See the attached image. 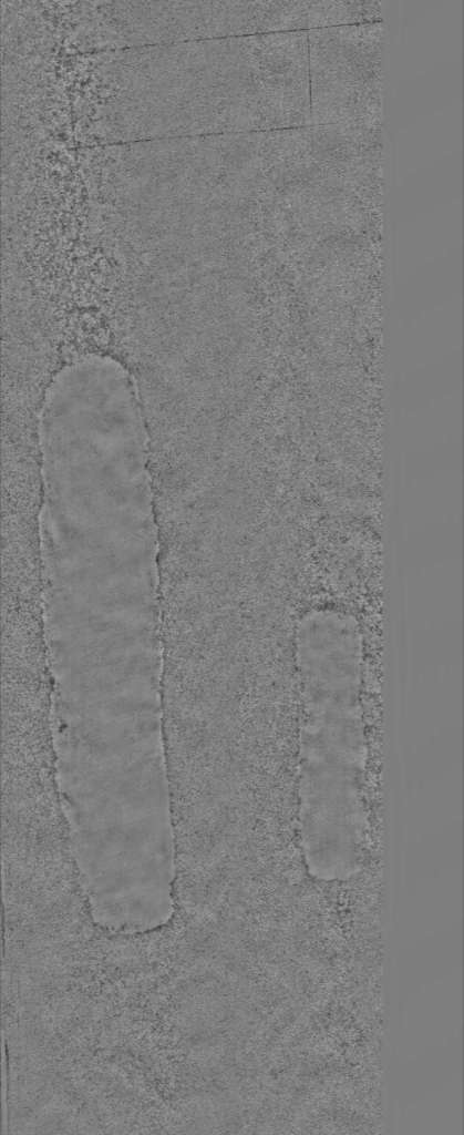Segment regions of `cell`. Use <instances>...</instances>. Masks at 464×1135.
Here are the masks:
<instances>
[{"label":"cell","instance_id":"6da1fadb","mask_svg":"<svg viewBox=\"0 0 464 1135\" xmlns=\"http://www.w3.org/2000/svg\"><path fill=\"white\" fill-rule=\"evenodd\" d=\"M51 687H1V861L7 889L84 891L56 778Z\"/></svg>","mask_w":464,"mask_h":1135},{"label":"cell","instance_id":"7a4b0ae2","mask_svg":"<svg viewBox=\"0 0 464 1135\" xmlns=\"http://www.w3.org/2000/svg\"><path fill=\"white\" fill-rule=\"evenodd\" d=\"M182 661H186V659H182ZM190 662H193V661H190ZM196 663H198V662H196ZM199 664H202V663H199ZM203 665H205V664H203ZM205 666H207V665H205ZM207 667H209V666H207ZM209 668H212V667H209ZM212 669H213V668H212ZM213 671H214V669H213ZM214 672H215V671H214ZM215 673H216V672H215Z\"/></svg>","mask_w":464,"mask_h":1135}]
</instances>
